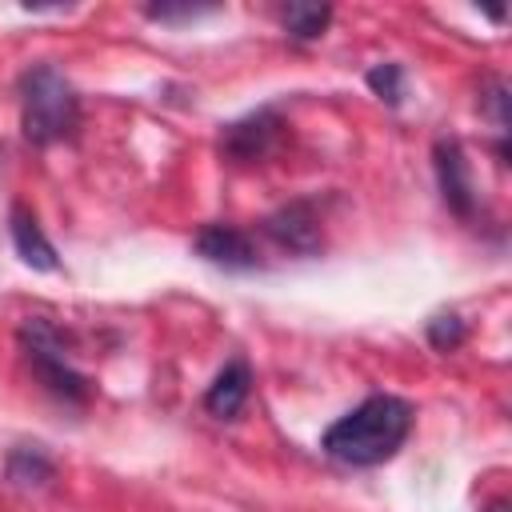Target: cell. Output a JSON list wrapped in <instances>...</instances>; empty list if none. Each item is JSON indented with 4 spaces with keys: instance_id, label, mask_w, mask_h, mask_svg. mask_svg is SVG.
Returning <instances> with one entry per match:
<instances>
[{
    "instance_id": "10",
    "label": "cell",
    "mask_w": 512,
    "mask_h": 512,
    "mask_svg": "<svg viewBox=\"0 0 512 512\" xmlns=\"http://www.w3.org/2000/svg\"><path fill=\"white\" fill-rule=\"evenodd\" d=\"M328 20H332V8H328V4L296 0V4L284 8V32H288L292 40H316V36H324Z\"/></svg>"
},
{
    "instance_id": "15",
    "label": "cell",
    "mask_w": 512,
    "mask_h": 512,
    "mask_svg": "<svg viewBox=\"0 0 512 512\" xmlns=\"http://www.w3.org/2000/svg\"><path fill=\"white\" fill-rule=\"evenodd\" d=\"M480 512H508V500H492L488 508H480Z\"/></svg>"
},
{
    "instance_id": "3",
    "label": "cell",
    "mask_w": 512,
    "mask_h": 512,
    "mask_svg": "<svg viewBox=\"0 0 512 512\" xmlns=\"http://www.w3.org/2000/svg\"><path fill=\"white\" fill-rule=\"evenodd\" d=\"M20 352L24 360L32 364V372L40 376V384L68 400V404H84L88 400V380L72 368L68 352H64V336L44 320V316H32L20 324Z\"/></svg>"
},
{
    "instance_id": "12",
    "label": "cell",
    "mask_w": 512,
    "mask_h": 512,
    "mask_svg": "<svg viewBox=\"0 0 512 512\" xmlns=\"http://www.w3.org/2000/svg\"><path fill=\"white\" fill-rule=\"evenodd\" d=\"M368 88H372L380 100L400 104V96H404V72H400V64H376V68L368 72Z\"/></svg>"
},
{
    "instance_id": "2",
    "label": "cell",
    "mask_w": 512,
    "mask_h": 512,
    "mask_svg": "<svg viewBox=\"0 0 512 512\" xmlns=\"http://www.w3.org/2000/svg\"><path fill=\"white\" fill-rule=\"evenodd\" d=\"M80 124V100L68 76L52 64H32L20 76V128L36 148L60 144Z\"/></svg>"
},
{
    "instance_id": "14",
    "label": "cell",
    "mask_w": 512,
    "mask_h": 512,
    "mask_svg": "<svg viewBox=\"0 0 512 512\" xmlns=\"http://www.w3.org/2000/svg\"><path fill=\"white\" fill-rule=\"evenodd\" d=\"M204 12H212V4H152V8H148V16H152V20H164V24H172V20H192V16H204Z\"/></svg>"
},
{
    "instance_id": "1",
    "label": "cell",
    "mask_w": 512,
    "mask_h": 512,
    "mask_svg": "<svg viewBox=\"0 0 512 512\" xmlns=\"http://www.w3.org/2000/svg\"><path fill=\"white\" fill-rule=\"evenodd\" d=\"M412 428V408L400 396L376 392L368 400H360L352 412H344L328 432H324V452L336 464L348 468H376L384 460H392L400 452V444L408 440Z\"/></svg>"
},
{
    "instance_id": "6",
    "label": "cell",
    "mask_w": 512,
    "mask_h": 512,
    "mask_svg": "<svg viewBox=\"0 0 512 512\" xmlns=\"http://www.w3.org/2000/svg\"><path fill=\"white\" fill-rule=\"evenodd\" d=\"M196 252L208 264H220L228 272H244V268H256L260 264L252 236L244 228H236V224H204L196 232Z\"/></svg>"
},
{
    "instance_id": "13",
    "label": "cell",
    "mask_w": 512,
    "mask_h": 512,
    "mask_svg": "<svg viewBox=\"0 0 512 512\" xmlns=\"http://www.w3.org/2000/svg\"><path fill=\"white\" fill-rule=\"evenodd\" d=\"M428 340H432V348H440V352H452V348L464 340V324H460V316H452V312H440L436 320H428Z\"/></svg>"
},
{
    "instance_id": "5",
    "label": "cell",
    "mask_w": 512,
    "mask_h": 512,
    "mask_svg": "<svg viewBox=\"0 0 512 512\" xmlns=\"http://www.w3.org/2000/svg\"><path fill=\"white\" fill-rule=\"evenodd\" d=\"M432 164H436V180H440L444 204L460 220H472L476 216V192H472V172H468V160H464L460 140H436Z\"/></svg>"
},
{
    "instance_id": "11",
    "label": "cell",
    "mask_w": 512,
    "mask_h": 512,
    "mask_svg": "<svg viewBox=\"0 0 512 512\" xmlns=\"http://www.w3.org/2000/svg\"><path fill=\"white\" fill-rule=\"evenodd\" d=\"M52 476V464L40 448H16L8 456V480L12 484H44Z\"/></svg>"
},
{
    "instance_id": "4",
    "label": "cell",
    "mask_w": 512,
    "mask_h": 512,
    "mask_svg": "<svg viewBox=\"0 0 512 512\" xmlns=\"http://www.w3.org/2000/svg\"><path fill=\"white\" fill-rule=\"evenodd\" d=\"M280 128H284V124H280L276 108H256V112H248L244 120H236V124L224 128L220 152L232 156V160H264V156L276 148Z\"/></svg>"
},
{
    "instance_id": "9",
    "label": "cell",
    "mask_w": 512,
    "mask_h": 512,
    "mask_svg": "<svg viewBox=\"0 0 512 512\" xmlns=\"http://www.w3.org/2000/svg\"><path fill=\"white\" fill-rule=\"evenodd\" d=\"M12 244H16L20 260L28 268H40V272H52L56 268V248H52V240L44 236V228L36 224V216L24 204L12 208Z\"/></svg>"
},
{
    "instance_id": "8",
    "label": "cell",
    "mask_w": 512,
    "mask_h": 512,
    "mask_svg": "<svg viewBox=\"0 0 512 512\" xmlns=\"http://www.w3.org/2000/svg\"><path fill=\"white\" fill-rule=\"evenodd\" d=\"M248 392H252V372H248V364L236 356V360H228V364L216 372V380L208 384L204 408H208L212 416H220V420H232V416L244 408Z\"/></svg>"
},
{
    "instance_id": "7",
    "label": "cell",
    "mask_w": 512,
    "mask_h": 512,
    "mask_svg": "<svg viewBox=\"0 0 512 512\" xmlns=\"http://www.w3.org/2000/svg\"><path fill=\"white\" fill-rule=\"evenodd\" d=\"M264 232L284 248V252H296V256H312L320 252V220L312 212V204L296 200V204H284L280 212H272L264 220Z\"/></svg>"
}]
</instances>
